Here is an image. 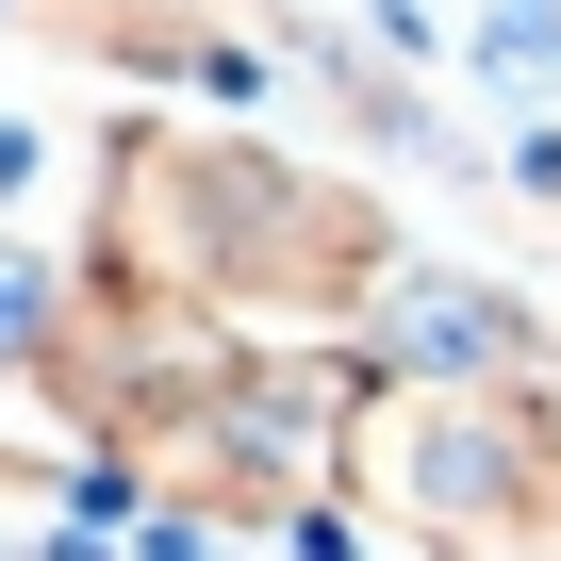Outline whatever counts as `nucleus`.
<instances>
[{
    "mask_svg": "<svg viewBox=\"0 0 561 561\" xmlns=\"http://www.w3.org/2000/svg\"><path fill=\"white\" fill-rule=\"evenodd\" d=\"M83 280L149 314H215L248 347H380L397 314V198L331 149L231 133L198 100H116L83 165Z\"/></svg>",
    "mask_w": 561,
    "mask_h": 561,
    "instance_id": "obj_1",
    "label": "nucleus"
},
{
    "mask_svg": "<svg viewBox=\"0 0 561 561\" xmlns=\"http://www.w3.org/2000/svg\"><path fill=\"white\" fill-rule=\"evenodd\" d=\"M50 67H100L116 100H248L264 83V34L215 18V0H0Z\"/></svg>",
    "mask_w": 561,
    "mask_h": 561,
    "instance_id": "obj_2",
    "label": "nucleus"
},
{
    "mask_svg": "<svg viewBox=\"0 0 561 561\" xmlns=\"http://www.w3.org/2000/svg\"><path fill=\"white\" fill-rule=\"evenodd\" d=\"M545 18H561V0H545Z\"/></svg>",
    "mask_w": 561,
    "mask_h": 561,
    "instance_id": "obj_3",
    "label": "nucleus"
}]
</instances>
